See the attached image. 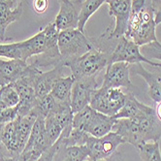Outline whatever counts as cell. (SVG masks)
<instances>
[{
  "label": "cell",
  "mask_w": 161,
  "mask_h": 161,
  "mask_svg": "<svg viewBox=\"0 0 161 161\" xmlns=\"http://www.w3.org/2000/svg\"><path fill=\"white\" fill-rule=\"evenodd\" d=\"M152 0H131V10L124 37L140 47L157 41Z\"/></svg>",
  "instance_id": "1"
},
{
  "label": "cell",
  "mask_w": 161,
  "mask_h": 161,
  "mask_svg": "<svg viewBox=\"0 0 161 161\" xmlns=\"http://www.w3.org/2000/svg\"><path fill=\"white\" fill-rule=\"evenodd\" d=\"M110 56L111 53L94 46L82 56L68 62L65 67L70 69L75 80H99L100 73L104 71L110 63Z\"/></svg>",
  "instance_id": "2"
},
{
  "label": "cell",
  "mask_w": 161,
  "mask_h": 161,
  "mask_svg": "<svg viewBox=\"0 0 161 161\" xmlns=\"http://www.w3.org/2000/svg\"><path fill=\"white\" fill-rule=\"evenodd\" d=\"M94 47L92 39L86 36L78 28L59 31L58 50L64 67L78 57L82 56Z\"/></svg>",
  "instance_id": "3"
},
{
  "label": "cell",
  "mask_w": 161,
  "mask_h": 161,
  "mask_svg": "<svg viewBox=\"0 0 161 161\" xmlns=\"http://www.w3.org/2000/svg\"><path fill=\"white\" fill-rule=\"evenodd\" d=\"M127 92L122 88L100 86L91 93L89 106L101 114L114 117L125 103Z\"/></svg>",
  "instance_id": "4"
},
{
  "label": "cell",
  "mask_w": 161,
  "mask_h": 161,
  "mask_svg": "<svg viewBox=\"0 0 161 161\" xmlns=\"http://www.w3.org/2000/svg\"><path fill=\"white\" fill-rule=\"evenodd\" d=\"M42 29L45 33L47 48H46V51L43 53L34 56L35 58L33 59V61L30 64L40 69V70L42 68L49 66H52L53 68L59 65L64 66L58 50L59 30L56 28L54 21L50 22L47 25H45Z\"/></svg>",
  "instance_id": "5"
},
{
  "label": "cell",
  "mask_w": 161,
  "mask_h": 161,
  "mask_svg": "<svg viewBox=\"0 0 161 161\" xmlns=\"http://www.w3.org/2000/svg\"><path fill=\"white\" fill-rule=\"evenodd\" d=\"M114 62H125L130 65L135 63H147L153 67L161 66V62L147 59L141 53L140 46L124 36L119 38L117 45L111 53L109 64Z\"/></svg>",
  "instance_id": "6"
},
{
  "label": "cell",
  "mask_w": 161,
  "mask_h": 161,
  "mask_svg": "<svg viewBox=\"0 0 161 161\" xmlns=\"http://www.w3.org/2000/svg\"><path fill=\"white\" fill-rule=\"evenodd\" d=\"M122 144L124 143L121 137L114 131L99 138L89 135L86 143L88 160L98 161L104 159L117 152L118 147Z\"/></svg>",
  "instance_id": "7"
},
{
  "label": "cell",
  "mask_w": 161,
  "mask_h": 161,
  "mask_svg": "<svg viewBox=\"0 0 161 161\" xmlns=\"http://www.w3.org/2000/svg\"><path fill=\"white\" fill-rule=\"evenodd\" d=\"M63 68L64 66L59 65L52 68L50 71L43 72L40 69L30 64V70L27 76L37 98H41L51 93L57 80L63 77Z\"/></svg>",
  "instance_id": "8"
},
{
  "label": "cell",
  "mask_w": 161,
  "mask_h": 161,
  "mask_svg": "<svg viewBox=\"0 0 161 161\" xmlns=\"http://www.w3.org/2000/svg\"><path fill=\"white\" fill-rule=\"evenodd\" d=\"M130 64L125 62H114L109 64L103 76V87L122 88L126 91H132L136 86L130 80Z\"/></svg>",
  "instance_id": "9"
},
{
  "label": "cell",
  "mask_w": 161,
  "mask_h": 161,
  "mask_svg": "<svg viewBox=\"0 0 161 161\" xmlns=\"http://www.w3.org/2000/svg\"><path fill=\"white\" fill-rule=\"evenodd\" d=\"M109 7V15L114 18V27L111 30L110 36L119 39L125 35L131 10V0H106Z\"/></svg>",
  "instance_id": "10"
},
{
  "label": "cell",
  "mask_w": 161,
  "mask_h": 161,
  "mask_svg": "<svg viewBox=\"0 0 161 161\" xmlns=\"http://www.w3.org/2000/svg\"><path fill=\"white\" fill-rule=\"evenodd\" d=\"M82 0H68L59 2V11L54 19V25L59 31L78 28Z\"/></svg>",
  "instance_id": "11"
},
{
  "label": "cell",
  "mask_w": 161,
  "mask_h": 161,
  "mask_svg": "<svg viewBox=\"0 0 161 161\" xmlns=\"http://www.w3.org/2000/svg\"><path fill=\"white\" fill-rule=\"evenodd\" d=\"M99 80H75L71 94V109L74 114L89 105L91 93L100 87Z\"/></svg>",
  "instance_id": "12"
},
{
  "label": "cell",
  "mask_w": 161,
  "mask_h": 161,
  "mask_svg": "<svg viewBox=\"0 0 161 161\" xmlns=\"http://www.w3.org/2000/svg\"><path fill=\"white\" fill-rule=\"evenodd\" d=\"M30 69V64L21 59L0 58V87L14 84L25 77Z\"/></svg>",
  "instance_id": "13"
},
{
  "label": "cell",
  "mask_w": 161,
  "mask_h": 161,
  "mask_svg": "<svg viewBox=\"0 0 161 161\" xmlns=\"http://www.w3.org/2000/svg\"><path fill=\"white\" fill-rule=\"evenodd\" d=\"M154 70H147L143 63L130 65V73L142 77L148 87V95L155 103L161 101V66L153 67Z\"/></svg>",
  "instance_id": "14"
},
{
  "label": "cell",
  "mask_w": 161,
  "mask_h": 161,
  "mask_svg": "<svg viewBox=\"0 0 161 161\" xmlns=\"http://www.w3.org/2000/svg\"><path fill=\"white\" fill-rule=\"evenodd\" d=\"M27 75L14 83V86L19 95V102L17 106L18 117L28 114L36 104L37 97Z\"/></svg>",
  "instance_id": "15"
},
{
  "label": "cell",
  "mask_w": 161,
  "mask_h": 161,
  "mask_svg": "<svg viewBox=\"0 0 161 161\" xmlns=\"http://www.w3.org/2000/svg\"><path fill=\"white\" fill-rule=\"evenodd\" d=\"M113 131L119 134L124 144H130L134 147L143 144L138 121L135 119H119L114 123Z\"/></svg>",
  "instance_id": "16"
},
{
  "label": "cell",
  "mask_w": 161,
  "mask_h": 161,
  "mask_svg": "<svg viewBox=\"0 0 161 161\" xmlns=\"http://www.w3.org/2000/svg\"><path fill=\"white\" fill-rule=\"evenodd\" d=\"M24 12V0H21L19 6L12 9L5 0H0V41L10 42L12 38L6 35V30L10 25L19 19Z\"/></svg>",
  "instance_id": "17"
},
{
  "label": "cell",
  "mask_w": 161,
  "mask_h": 161,
  "mask_svg": "<svg viewBox=\"0 0 161 161\" xmlns=\"http://www.w3.org/2000/svg\"><path fill=\"white\" fill-rule=\"evenodd\" d=\"M117 119L113 117L106 116L97 111H94L93 114L89 119L87 124L85 127V131L90 136L93 137H103L113 131V127Z\"/></svg>",
  "instance_id": "18"
},
{
  "label": "cell",
  "mask_w": 161,
  "mask_h": 161,
  "mask_svg": "<svg viewBox=\"0 0 161 161\" xmlns=\"http://www.w3.org/2000/svg\"><path fill=\"white\" fill-rule=\"evenodd\" d=\"M19 47L20 52V59L27 61L33 56L39 55L46 51V37L43 29L36 33L35 35L25 40L19 42Z\"/></svg>",
  "instance_id": "19"
},
{
  "label": "cell",
  "mask_w": 161,
  "mask_h": 161,
  "mask_svg": "<svg viewBox=\"0 0 161 161\" xmlns=\"http://www.w3.org/2000/svg\"><path fill=\"white\" fill-rule=\"evenodd\" d=\"M147 105L143 104L138 100L132 91H128L125 103L121 109L113 117L116 119H137L141 117L147 109Z\"/></svg>",
  "instance_id": "20"
},
{
  "label": "cell",
  "mask_w": 161,
  "mask_h": 161,
  "mask_svg": "<svg viewBox=\"0 0 161 161\" xmlns=\"http://www.w3.org/2000/svg\"><path fill=\"white\" fill-rule=\"evenodd\" d=\"M58 148L54 154L53 161H86L88 159V153L86 146L66 147L59 141Z\"/></svg>",
  "instance_id": "21"
},
{
  "label": "cell",
  "mask_w": 161,
  "mask_h": 161,
  "mask_svg": "<svg viewBox=\"0 0 161 161\" xmlns=\"http://www.w3.org/2000/svg\"><path fill=\"white\" fill-rule=\"evenodd\" d=\"M75 83V79L72 75L67 77H61L57 80L53 86L51 94L58 102L71 103L72 88Z\"/></svg>",
  "instance_id": "22"
},
{
  "label": "cell",
  "mask_w": 161,
  "mask_h": 161,
  "mask_svg": "<svg viewBox=\"0 0 161 161\" xmlns=\"http://www.w3.org/2000/svg\"><path fill=\"white\" fill-rule=\"evenodd\" d=\"M104 3H106V0H85V1H82L78 25L79 30L85 32V26L87 20L94 13L97 12L98 9Z\"/></svg>",
  "instance_id": "23"
},
{
  "label": "cell",
  "mask_w": 161,
  "mask_h": 161,
  "mask_svg": "<svg viewBox=\"0 0 161 161\" xmlns=\"http://www.w3.org/2000/svg\"><path fill=\"white\" fill-rule=\"evenodd\" d=\"M63 128L60 122L52 113L45 118V134L51 146H53L62 134Z\"/></svg>",
  "instance_id": "24"
},
{
  "label": "cell",
  "mask_w": 161,
  "mask_h": 161,
  "mask_svg": "<svg viewBox=\"0 0 161 161\" xmlns=\"http://www.w3.org/2000/svg\"><path fill=\"white\" fill-rule=\"evenodd\" d=\"M140 161H161L159 142H146L137 147Z\"/></svg>",
  "instance_id": "25"
},
{
  "label": "cell",
  "mask_w": 161,
  "mask_h": 161,
  "mask_svg": "<svg viewBox=\"0 0 161 161\" xmlns=\"http://www.w3.org/2000/svg\"><path fill=\"white\" fill-rule=\"evenodd\" d=\"M56 104L57 101L55 100V98L51 93H49L41 98H37L36 104L30 113L34 114L37 118H46L55 108Z\"/></svg>",
  "instance_id": "26"
},
{
  "label": "cell",
  "mask_w": 161,
  "mask_h": 161,
  "mask_svg": "<svg viewBox=\"0 0 161 161\" xmlns=\"http://www.w3.org/2000/svg\"><path fill=\"white\" fill-rule=\"evenodd\" d=\"M0 102L7 108H14L18 106L19 102V95L14 84L0 87Z\"/></svg>",
  "instance_id": "27"
},
{
  "label": "cell",
  "mask_w": 161,
  "mask_h": 161,
  "mask_svg": "<svg viewBox=\"0 0 161 161\" xmlns=\"http://www.w3.org/2000/svg\"><path fill=\"white\" fill-rule=\"evenodd\" d=\"M143 50L142 53L149 60H158L161 62V43L157 41H153L149 44H147L145 46H142Z\"/></svg>",
  "instance_id": "28"
},
{
  "label": "cell",
  "mask_w": 161,
  "mask_h": 161,
  "mask_svg": "<svg viewBox=\"0 0 161 161\" xmlns=\"http://www.w3.org/2000/svg\"><path fill=\"white\" fill-rule=\"evenodd\" d=\"M18 118L17 107L7 108L2 103H0V125L6 124L10 121H13Z\"/></svg>",
  "instance_id": "29"
},
{
  "label": "cell",
  "mask_w": 161,
  "mask_h": 161,
  "mask_svg": "<svg viewBox=\"0 0 161 161\" xmlns=\"http://www.w3.org/2000/svg\"><path fill=\"white\" fill-rule=\"evenodd\" d=\"M58 148V143H55L53 147H51L49 149H47L45 153H42V155L36 160V161H53L54 154Z\"/></svg>",
  "instance_id": "30"
},
{
  "label": "cell",
  "mask_w": 161,
  "mask_h": 161,
  "mask_svg": "<svg viewBox=\"0 0 161 161\" xmlns=\"http://www.w3.org/2000/svg\"><path fill=\"white\" fill-rule=\"evenodd\" d=\"M49 7V0H33L34 12L38 15L44 14Z\"/></svg>",
  "instance_id": "31"
},
{
  "label": "cell",
  "mask_w": 161,
  "mask_h": 161,
  "mask_svg": "<svg viewBox=\"0 0 161 161\" xmlns=\"http://www.w3.org/2000/svg\"><path fill=\"white\" fill-rule=\"evenodd\" d=\"M152 5L154 13L155 25H158L161 24V0H152Z\"/></svg>",
  "instance_id": "32"
},
{
  "label": "cell",
  "mask_w": 161,
  "mask_h": 161,
  "mask_svg": "<svg viewBox=\"0 0 161 161\" xmlns=\"http://www.w3.org/2000/svg\"><path fill=\"white\" fill-rule=\"evenodd\" d=\"M98 161H124V159H123L122 154L117 151V152H114L113 154H111L110 156H108L104 159L98 160Z\"/></svg>",
  "instance_id": "33"
},
{
  "label": "cell",
  "mask_w": 161,
  "mask_h": 161,
  "mask_svg": "<svg viewBox=\"0 0 161 161\" xmlns=\"http://www.w3.org/2000/svg\"><path fill=\"white\" fill-rule=\"evenodd\" d=\"M154 112H155V116L158 119V120L161 122V101L156 103V106L154 108Z\"/></svg>",
  "instance_id": "34"
},
{
  "label": "cell",
  "mask_w": 161,
  "mask_h": 161,
  "mask_svg": "<svg viewBox=\"0 0 161 161\" xmlns=\"http://www.w3.org/2000/svg\"><path fill=\"white\" fill-rule=\"evenodd\" d=\"M6 3L12 8V9H15L19 6V4L20 3L21 0H5Z\"/></svg>",
  "instance_id": "35"
},
{
  "label": "cell",
  "mask_w": 161,
  "mask_h": 161,
  "mask_svg": "<svg viewBox=\"0 0 161 161\" xmlns=\"http://www.w3.org/2000/svg\"><path fill=\"white\" fill-rule=\"evenodd\" d=\"M65 1H68V0H58V2H65Z\"/></svg>",
  "instance_id": "36"
},
{
  "label": "cell",
  "mask_w": 161,
  "mask_h": 161,
  "mask_svg": "<svg viewBox=\"0 0 161 161\" xmlns=\"http://www.w3.org/2000/svg\"><path fill=\"white\" fill-rule=\"evenodd\" d=\"M88 161H90V160H88Z\"/></svg>",
  "instance_id": "37"
},
{
  "label": "cell",
  "mask_w": 161,
  "mask_h": 161,
  "mask_svg": "<svg viewBox=\"0 0 161 161\" xmlns=\"http://www.w3.org/2000/svg\"><path fill=\"white\" fill-rule=\"evenodd\" d=\"M0 44H1V43H0Z\"/></svg>",
  "instance_id": "38"
}]
</instances>
